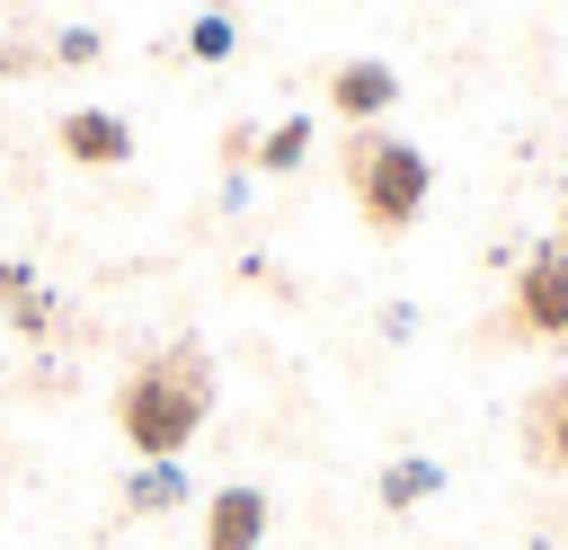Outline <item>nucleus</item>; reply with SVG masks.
<instances>
[{
	"mask_svg": "<svg viewBox=\"0 0 568 550\" xmlns=\"http://www.w3.org/2000/svg\"><path fill=\"white\" fill-rule=\"evenodd\" d=\"M213 417V355L204 346H160L115 381V435L133 444V461H186V444Z\"/></svg>",
	"mask_w": 568,
	"mask_h": 550,
	"instance_id": "nucleus-1",
	"label": "nucleus"
},
{
	"mask_svg": "<svg viewBox=\"0 0 568 550\" xmlns=\"http://www.w3.org/2000/svg\"><path fill=\"white\" fill-rule=\"evenodd\" d=\"M346 195H355V213L382 231V240H399L417 213H426V195H435V160L417 151V142H399V133H382V124H346Z\"/></svg>",
	"mask_w": 568,
	"mask_h": 550,
	"instance_id": "nucleus-2",
	"label": "nucleus"
},
{
	"mask_svg": "<svg viewBox=\"0 0 568 550\" xmlns=\"http://www.w3.org/2000/svg\"><path fill=\"white\" fill-rule=\"evenodd\" d=\"M506 328H515V337H532V346H568V231H559V240H541V248L515 266Z\"/></svg>",
	"mask_w": 568,
	"mask_h": 550,
	"instance_id": "nucleus-3",
	"label": "nucleus"
},
{
	"mask_svg": "<svg viewBox=\"0 0 568 550\" xmlns=\"http://www.w3.org/2000/svg\"><path fill=\"white\" fill-rule=\"evenodd\" d=\"M320 98H328V115H337V124H382V115L399 106V71H390L382 53H346V62L328 71V89H320Z\"/></svg>",
	"mask_w": 568,
	"mask_h": 550,
	"instance_id": "nucleus-4",
	"label": "nucleus"
},
{
	"mask_svg": "<svg viewBox=\"0 0 568 550\" xmlns=\"http://www.w3.org/2000/svg\"><path fill=\"white\" fill-rule=\"evenodd\" d=\"M53 151H62L71 169H124V160H133V124L106 115V106H71V115L53 124Z\"/></svg>",
	"mask_w": 568,
	"mask_h": 550,
	"instance_id": "nucleus-5",
	"label": "nucleus"
},
{
	"mask_svg": "<svg viewBox=\"0 0 568 550\" xmlns=\"http://www.w3.org/2000/svg\"><path fill=\"white\" fill-rule=\"evenodd\" d=\"M266 488H248V479H231V488H213L204 497V550H257L266 541Z\"/></svg>",
	"mask_w": 568,
	"mask_h": 550,
	"instance_id": "nucleus-6",
	"label": "nucleus"
},
{
	"mask_svg": "<svg viewBox=\"0 0 568 550\" xmlns=\"http://www.w3.org/2000/svg\"><path fill=\"white\" fill-rule=\"evenodd\" d=\"M186 497H195L186 461H133V479H124V515H169Z\"/></svg>",
	"mask_w": 568,
	"mask_h": 550,
	"instance_id": "nucleus-7",
	"label": "nucleus"
},
{
	"mask_svg": "<svg viewBox=\"0 0 568 550\" xmlns=\"http://www.w3.org/2000/svg\"><path fill=\"white\" fill-rule=\"evenodd\" d=\"M524 444H532V461L568 470V381H550V390L524 408Z\"/></svg>",
	"mask_w": 568,
	"mask_h": 550,
	"instance_id": "nucleus-8",
	"label": "nucleus"
},
{
	"mask_svg": "<svg viewBox=\"0 0 568 550\" xmlns=\"http://www.w3.org/2000/svg\"><path fill=\"white\" fill-rule=\"evenodd\" d=\"M311 142H320V124H311V115H284V124H266V133H257V151H248V160H257L266 177H293V169L311 160Z\"/></svg>",
	"mask_w": 568,
	"mask_h": 550,
	"instance_id": "nucleus-9",
	"label": "nucleus"
},
{
	"mask_svg": "<svg viewBox=\"0 0 568 550\" xmlns=\"http://www.w3.org/2000/svg\"><path fill=\"white\" fill-rule=\"evenodd\" d=\"M435 488H444V461H426V452H408V461H390V470H382V506H390V515L426 506Z\"/></svg>",
	"mask_w": 568,
	"mask_h": 550,
	"instance_id": "nucleus-10",
	"label": "nucleus"
},
{
	"mask_svg": "<svg viewBox=\"0 0 568 550\" xmlns=\"http://www.w3.org/2000/svg\"><path fill=\"white\" fill-rule=\"evenodd\" d=\"M231 44H240V27H231V18H222V9H204V18H195V27H186V53H195V62H222V53H231Z\"/></svg>",
	"mask_w": 568,
	"mask_h": 550,
	"instance_id": "nucleus-11",
	"label": "nucleus"
},
{
	"mask_svg": "<svg viewBox=\"0 0 568 550\" xmlns=\"http://www.w3.org/2000/svg\"><path fill=\"white\" fill-rule=\"evenodd\" d=\"M53 62H98V27H62L53 35Z\"/></svg>",
	"mask_w": 568,
	"mask_h": 550,
	"instance_id": "nucleus-12",
	"label": "nucleus"
}]
</instances>
